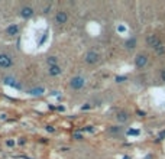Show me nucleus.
<instances>
[{
  "instance_id": "nucleus-1",
  "label": "nucleus",
  "mask_w": 165,
  "mask_h": 159,
  "mask_svg": "<svg viewBox=\"0 0 165 159\" xmlns=\"http://www.w3.org/2000/svg\"><path fill=\"white\" fill-rule=\"evenodd\" d=\"M13 65V59L9 54H0V68H10Z\"/></svg>"
},
{
  "instance_id": "nucleus-2",
  "label": "nucleus",
  "mask_w": 165,
  "mask_h": 159,
  "mask_svg": "<svg viewBox=\"0 0 165 159\" xmlns=\"http://www.w3.org/2000/svg\"><path fill=\"white\" fill-rule=\"evenodd\" d=\"M84 84H86L84 78H82V77H80V75L74 77V78L70 81V85H71L74 90H80V88H82V87H84Z\"/></svg>"
},
{
  "instance_id": "nucleus-3",
  "label": "nucleus",
  "mask_w": 165,
  "mask_h": 159,
  "mask_svg": "<svg viewBox=\"0 0 165 159\" xmlns=\"http://www.w3.org/2000/svg\"><path fill=\"white\" fill-rule=\"evenodd\" d=\"M99 59H100V55H99L96 51H90V52H87V55H86L87 64H96V62H99Z\"/></svg>"
},
{
  "instance_id": "nucleus-4",
  "label": "nucleus",
  "mask_w": 165,
  "mask_h": 159,
  "mask_svg": "<svg viewBox=\"0 0 165 159\" xmlns=\"http://www.w3.org/2000/svg\"><path fill=\"white\" fill-rule=\"evenodd\" d=\"M146 64H148V57H146L145 54H139V55L135 58V65H136L138 68H143Z\"/></svg>"
},
{
  "instance_id": "nucleus-5",
  "label": "nucleus",
  "mask_w": 165,
  "mask_h": 159,
  "mask_svg": "<svg viewBox=\"0 0 165 159\" xmlns=\"http://www.w3.org/2000/svg\"><path fill=\"white\" fill-rule=\"evenodd\" d=\"M19 15H20L23 19H29V18L33 16V8H31V6H23V8L20 9Z\"/></svg>"
},
{
  "instance_id": "nucleus-6",
  "label": "nucleus",
  "mask_w": 165,
  "mask_h": 159,
  "mask_svg": "<svg viewBox=\"0 0 165 159\" xmlns=\"http://www.w3.org/2000/svg\"><path fill=\"white\" fill-rule=\"evenodd\" d=\"M146 44H148L151 48H153V49H155V48H156V46H159L162 42L158 39V36H156V35H149V36L146 38Z\"/></svg>"
},
{
  "instance_id": "nucleus-7",
  "label": "nucleus",
  "mask_w": 165,
  "mask_h": 159,
  "mask_svg": "<svg viewBox=\"0 0 165 159\" xmlns=\"http://www.w3.org/2000/svg\"><path fill=\"white\" fill-rule=\"evenodd\" d=\"M67 20H68V15L65 12H58L55 15V22L58 25H64V23H67Z\"/></svg>"
},
{
  "instance_id": "nucleus-8",
  "label": "nucleus",
  "mask_w": 165,
  "mask_h": 159,
  "mask_svg": "<svg viewBox=\"0 0 165 159\" xmlns=\"http://www.w3.org/2000/svg\"><path fill=\"white\" fill-rule=\"evenodd\" d=\"M6 33H7L9 36H16V35H19V26L15 25V23L9 25L7 29H6Z\"/></svg>"
},
{
  "instance_id": "nucleus-9",
  "label": "nucleus",
  "mask_w": 165,
  "mask_h": 159,
  "mask_svg": "<svg viewBox=\"0 0 165 159\" xmlns=\"http://www.w3.org/2000/svg\"><path fill=\"white\" fill-rule=\"evenodd\" d=\"M48 72H49V75L55 77V75H59L61 74V68H59V65H54V67H49Z\"/></svg>"
},
{
  "instance_id": "nucleus-10",
  "label": "nucleus",
  "mask_w": 165,
  "mask_h": 159,
  "mask_svg": "<svg viewBox=\"0 0 165 159\" xmlns=\"http://www.w3.org/2000/svg\"><path fill=\"white\" fill-rule=\"evenodd\" d=\"M44 93H45V90H44L42 87H36V88H32V90L29 91V94H31V96H35V97L42 96Z\"/></svg>"
},
{
  "instance_id": "nucleus-11",
  "label": "nucleus",
  "mask_w": 165,
  "mask_h": 159,
  "mask_svg": "<svg viewBox=\"0 0 165 159\" xmlns=\"http://www.w3.org/2000/svg\"><path fill=\"white\" fill-rule=\"evenodd\" d=\"M117 120H119L120 123H125V121L129 120V114H127L126 111H120V113L117 114Z\"/></svg>"
},
{
  "instance_id": "nucleus-12",
  "label": "nucleus",
  "mask_w": 165,
  "mask_h": 159,
  "mask_svg": "<svg viewBox=\"0 0 165 159\" xmlns=\"http://www.w3.org/2000/svg\"><path fill=\"white\" fill-rule=\"evenodd\" d=\"M125 46H126L127 49H133V48L136 46V39H135V38H130V39H127V41L125 42Z\"/></svg>"
},
{
  "instance_id": "nucleus-13",
  "label": "nucleus",
  "mask_w": 165,
  "mask_h": 159,
  "mask_svg": "<svg viewBox=\"0 0 165 159\" xmlns=\"http://www.w3.org/2000/svg\"><path fill=\"white\" fill-rule=\"evenodd\" d=\"M5 83H6V84H9V85H12V87H16V88H19V87H20V85L16 83V80H15V78H12V77H6V78H5Z\"/></svg>"
},
{
  "instance_id": "nucleus-14",
  "label": "nucleus",
  "mask_w": 165,
  "mask_h": 159,
  "mask_svg": "<svg viewBox=\"0 0 165 159\" xmlns=\"http://www.w3.org/2000/svg\"><path fill=\"white\" fill-rule=\"evenodd\" d=\"M46 62L49 64V67H54V65H58V58L57 57H49L46 59Z\"/></svg>"
},
{
  "instance_id": "nucleus-15",
  "label": "nucleus",
  "mask_w": 165,
  "mask_h": 159,
  "mask_svg": "<svg viewBox=\"0 0 165 159\" xmlns=\"http://www.w3.org/2000/svg\"><path fill=\"white\" fill-rule=\"evenodd\" d=\"M109 130H110V133H115V134H116V133L120 132V127H119V126H112Z\"/></svg>"
},
{
  "instance_id": "nucleus-16",
  "label": "nucleus",
  "mask_w": 165,
  "mask_h": 159,
  "mask_svg": "<svg viewBox=\"0 0 165 159\" xmlns=\"http://www.w3.org/2000/svg\"><path fill=\"white\" fill-rule=\"evenodd\" d=\"M127 134H130V136H138V134H139V130H135V129H129V130H127Z\"/></svg>"
},
{
  "instance_id": "nucleus-17",
  "label": "nucleus",
  "mask_w": 165,
  "mask_h": 159,
  "mask_svg": "<svg viewBox=\"0 0 165 159\" xmlns=\"http://www.w3.org/2000/svg\"><path fill=\"white\" fill-rule=\"evenodd\" d=\"M161 78H162V81H165V70L161 71Z\"/></svg>"
},
{
  "instance_id": "nucleus-18",
  "label": "nucleus",
  "mask_w": 165,
  "mask_h": 159,
  "mask_svg": "<svg viewBox=\"0 0 165 159\" xmlns=\"http://www.w3.org/2000/svg\"><path fill=\"white\" fill-rule=\"evenodd\" d=\"M117 29H119V32H123V31H125V28H123V26H119Z\"/></svg>"
},
{
  "instance_id": "nucleus-19",
  "label": "nucleus",
  "mask_w": 165,
  "mask_h": 159,
  "mask_svg": "<svg viewBox=\"0 0 165 159\" xmlns=\"http://www.w3.org/2000/svg\"><path fill=\"white\" fill-rule=\"evenodd\" d=\"M123 80H125L123 77H117V83H120V81H123Z\"/></svg>"
},
{
  "instance_id": "nucleus-20",
  "label": "nucleus",
  "mask_w": 165,
  "mask_h": 159,
  "mask_svg": "<svg viewBox=\"0 0 165 159\" xmlns=\"http://www.w3.org/2000/svg\"><path fill=\"white\" fill-rule=\"evenodd\" d=\"M164 136H165V132H162V133L159 134V139H161V137H164Z\"/></svg>"
}]
</instances>
